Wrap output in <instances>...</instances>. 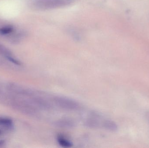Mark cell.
<instances>
[{"mask_svg":"<svg viewBox=\"0 0 149 148\" xmlns=\"http://www.w3.org/2000/svg\"><path fill=\"white\" fill-rule=\"evenodd\" d=\"M1 134V131L0 130V135Z\"/></svg>","mask_w":149,"mask_h":148,"instance_id":"30bf717a","label":"cell"},{"mask_svg":"<svg viewBox=\"0 0 149 148\" xmlns=\"http://www.w3.org/2000/svg\"><path fill=\"white\" fill-rule=\"evenodd\" d=\"M4 143V140H0V146L1 145H3V143Z\"/></svg>","mask_w":149,"mask_h":148,"instance_id":"9c48e42d","label":"cell"},{"mask_svg":"<svg viewBox=\"0 0 149 148\" xmlns=\"http://www.w3.org/2000/svg\"><path fill=\"white\" fill-rule=\"evenodd\" d=\"M6 57H7V59H8L9 61H10V62L13 63H14V64H16V65H20L21 64V63H20L19 61L16 60V59H14V58H13V57L10 56H6Z\"/></svg>","mask_w":149,"mask_h":148,"instance_id":"ba28073f","label":"cell"},{"mask_svg":"<svg viewBox=\"0 0 149 148\" xmlns=\"http://www.w3.org/2000/svg\"><path fill=\"white\" fill-rule=\"evenodd\" d=\"M100 115L92 113L91 116L85 120V124L87 127L91 128H97L100 125Z\"/></svg>","mask_w":149,"mask_h":148,"instance_id":"7a4b0ae2","label":"cell"},{"mask_svg":"<svg viewBox=\"0 0 149 148\" xmlns=\"http://www.w3.org/2000/svg\"><path fill=\"white\" fill-rule=\"evenodd\" d=\"M13 27L11 26H5L0 28V34L1 35L8 34L13 31Z\"/></svg>","mask_w":149,"mask_h":148,"instance_id":"8992f818","label":"cell"},{"mask_svg":"<svg viewBox=\"0 0 149 148\" xmlns=\"http://www.w3.org/2000/svg\"><path fill=\"white\" fill-rule=\"evenodd\" d=\"M56 140L59 146L62 147L69 148L73 147L72 142L63 135H58L57 136Z\"/></svg>","mask_w":149,"mask_h":148,"instance_id":"277c9868","label":"cell"},{"mask_svg":"<svg viewBox=\"0 0 149 148\" xmlns=\"http://www.w3.org/2000/svg\"><path fill=\"white\" fill-rule=\"evenodd\" d=\"M55 125L62 128L70 129L74 127L75 123L74 121L69 118H63L56 121Z\"/></svg>","mask_w":149,"mask_h":148,"instance_id":"3957f363","label":"cell"},{"mask_svg":"<svg viewBox=\"0 0 149 148\" xmlns=\"http://www.w3.org/2000/svg\"><path fill=\"white\" fill-rule=\"evenodd\" d=\"M52 100L57 107L65 110L75 111L80 108V105L77 102L68 97L54 96Z\"/></svg>","mask_w":149,"mask_h":148,"instance_id":"6da1fadb","label":"cell"},{"mask_svg":"<svg viewBox=\"0 0 149 148\" xmlns=\"http://www.w3.org/2000/svg\"><path fill=\"white\" fill-rule=\"evenodd\" d=\"M12 120L6 118H0V125L1 126H10L12 125Z\"/></svg>","mask_w":149,"mask_h":148,"instance_id":"52a82bcc","label":"cell"},{"mask_svg":"<svg viewBox=\"0 0 149 148\" xmlns=\"http://www.w3.org/2000/svg\"><path fill=\"white\" fill-rule=\"evenodd\" d=\"M102 126L104 129L112 132H115L118 130V126L113 121L105 120L102 123Z\"/></svg>","mask_w":149,"mask_h":148,"instance_id":"5b68a950","label":"cell"}]
</instances>
